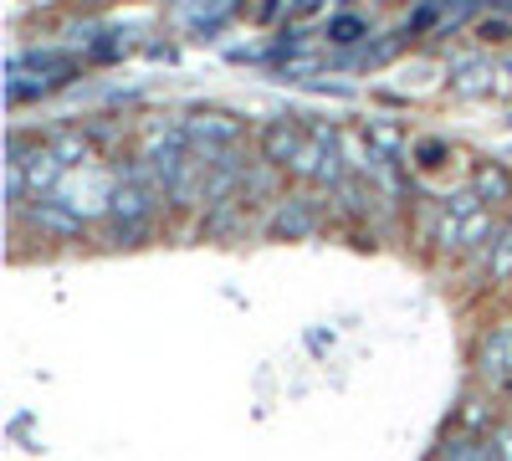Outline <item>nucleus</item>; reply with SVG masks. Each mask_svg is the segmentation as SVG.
<instances>
[{
	"instance_id": "f03ea898",
	"label": "nucleus",
	"mask_w": 512,
	"mask_h": 461,
	"mask_svg": "<svg viewBox=\"0 0 512 461\" xmlns=\"http://www.w3.org/2000/svg\"><path fill=\"white\" fill-rule=\"evenodd\" d=\"M436 461H497L492 456V441H472V436H451L441 451H436Z\"/></svg>"
},
{
	"instance_id": "f257e3e1",
	"label": "nucleus",
	"mask_w": 512,
	"mask_h": 461,
	"mask_svg": "<svg viewBox=\"0 0 512 461\" xmlns=\"http://www.w3.org/2000/svg\"><path fill=\"white\" fill-rule=\"evenodd\" d=\"M482 359H487V374L492 380H512V323H497L482 344Z\"/></svg>"
},
{
	"instance_id": "20e7f679",
	"label": "nucleus",
	"mask_w": 512,
	"mask_h": 461,
	"mask_svg": "<svg viewBox=\"0 0 512 461\" xmlns=\"http://www.w3.org/2000/svg\"><path fill=\"white\" fill-rule=\"evenodd\" d=\"M487 441H492V456H497V461H512V426L492 421V426H487Z\"/></svg>"
},
{
	"instance_id": "7ed1b4c3",
	"label": "nucleus",
	"mask_w": 512,
	"mask_h": 461,
	"mask_svg": "<svg viewBox=\"0 0 512 461\" xmlns=\"http://www.w3.org/2000/svg\"><path fill=\"white\" fill-rule=\"evenodd\" d=\"M492 277H512V226L502 231V241H497V251H492Z\"/></svg>"
}]
</instances>
